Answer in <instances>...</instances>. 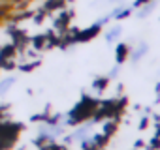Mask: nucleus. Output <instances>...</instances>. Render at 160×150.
Wrapping results in <instances>:
<instances>
[{
    "instance_id": "nucleus-7",
    "label": "nucleus",
    "mask_w": 160,
    "mask_h": 150,
    "mask_svg": "<svg viewBox=\"0 0 160 150\" xmlns=\"http://www.w3.org/2000/svg\"><path fill=\"white\" fill-rule=\"evenodd\" d=\"M126 53H128V47H126V45H119V49H117V60H119V62L124 60V58H126Z\"/></svg>"
},
{
    "instance_id": "nucleus-3",
    "label": "nucleus",
    "mask_w": 160,
    "mask_h": 150,
    "mask_svg": "<svg viewBox=\"0 0 160 150\" xmlns=\"http://www.w3.org/2000/svg\"><path fill=\"white\" fill-rule=\"evenodd\" d=\"M154 6H156V2H154V0H151V2H147V4H143V6H139L141 10L138 12V17H147V15H151L152 13V10H154Z\"/></svg>"
},
{
    "instance_id": "nucleus-1",
    "label": "nucleus",
    "mask_w": 160,
    "mask_h": 150,
    "mask_svg": "<svg viewBox=\"0 0 160 150\" xmlns=\"http://www.w3.org/2000/svg\"><path fill=\"white\" fill-rule=\"evenodd\" d=\"M98 30H100V25L96 23L94 26H91V28H87V30H83V32H79L75 38H79V41H87L89 38H92V36H96L98 34Z\"/></svg>"
},
{
    "instance_id": "nucleus-6",
    "label": "nucleus",
    "mask_w": 160,
    "mask_h": 150,
    "mask_svg": "<svg viewBox=\"0 0 160 150\" xmlns=\"http://www.w3.org/2000/svg\"><path fill=\"white\" fill-rule=\"evenodd\" d=\"M145 51H147V45H145V43H141V45H139V49H136V51H134V54H132V58H134V60H138V58H141V56L145 54Z\"/></svg>"
},
{
    "instance_id": "nucleus-5",
    "label": "nucleus",
    "mask_w": 160,
    "mask_h": 150,
    "mask_svg": "<svg viewBox=\"0 0 160 150\" xmlns=\"http://www.w3.org/2000/svg\"><path fill=\"white\" fill-rule=\"evenodd\" d=\"M119 34H121V26H113V28H111V30L106 34V40H108V41H113V40H115Z\"/></svg>"
},
{
    "instance_id": "nucleus-8",
    "label": "nucleus",
    "mask_w": 160,
    "mask_h": 150,
    "mask_svg": "<svg viewBox=\"0 0 160 150\" xmlns=\"http://www.w3.org/2000/svg\"><path fill=\"white\" fill-rule=\"evenodd\" d=\"M147 2H151V0H136V2H134V8H139V6H143V4H147Z\"/></svg>"
},
{
    "instance_id": "nucleus-2",
    "label": "nucleus",
    "mask_w": 160,
    "mask_h": 150,
    "mask_svg": "<svg viewBox=\"0 0 160 150\" xmlns=\"http://www.w3.org/2000/svg\"><path fill=\"white\" fill-rule=\"evenodd\" d=\"M64 2H66V0H47L45 6H43V10H45V12H57V10H62V8H64Z\"/></svg>"
},
{
    "instance_id": "nucleus-4",
    "label": "nucleus",
    "mask_w": 160,
    "mask_h": 150,
    "mask_svg": "<svg viewBox=\"0 0 160 150\" xmlns=\"http://www.w3.org/2000/svg\"><path fill=\"white\" fill-rule=\"evenodd\" d=\"M13 85V77H8V79H4L2 83H0V94H6L8 90H10V87Z\"/></svg>"
}]
</instances>
